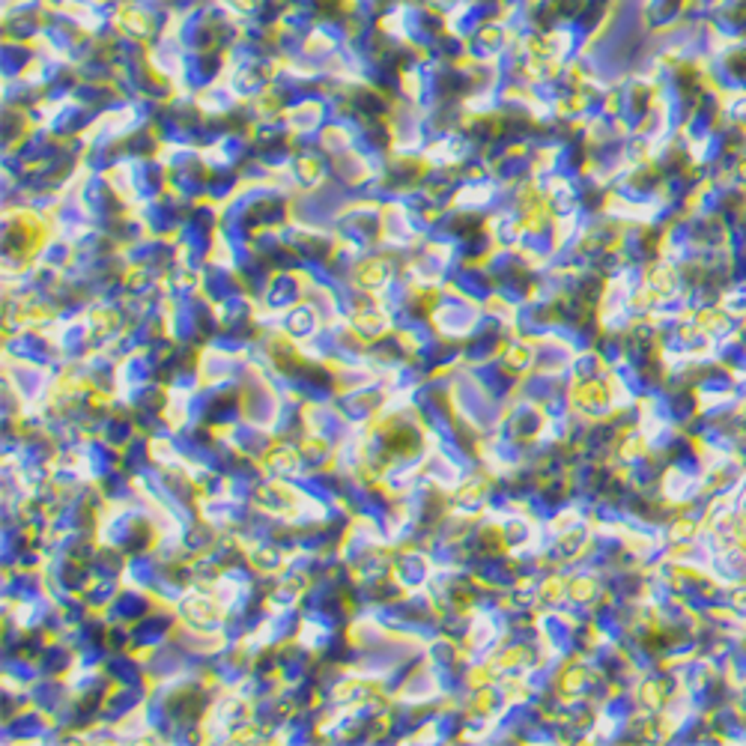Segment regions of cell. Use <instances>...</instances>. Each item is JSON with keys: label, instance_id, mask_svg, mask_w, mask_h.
Returning a JSON list of instances; mask_svg holds the SVG:
<instances>
[{"label": "cell", "instance_id": "cell-1", "mask_svg": "<svg viewBox=\"0 0 746 746\" xmlns=\"http://www.w3.org/2000/svg\"><path fill=\"white\" fill-rule=\"evenodd\" d=\"M147 606H150L147 597H141V594H122L117 603H114V612H110V615H114V618H138V615H143V612H147Z\"/></svg>", "mask_w": 746, "mask_h": 746}, {"label": "cell", "instance_id": "cell-2", "mask_svg": "<svg viewBox=\"0 0 746 746\" xmlns=\"http://www.w3.org/2000/svg\"><path fill=\"white\" fill-rule=\"evenodd\" d=\"M296 296H299V287H296V281H293V278H289V275H287V278L281 275V278H278V281H275V289L269 293V305H272V308L289 305V302H296Z\"/></svg>", "mask_w": 746, "mask_h": 746}, {"label": "cell", "instance_id": "cell-3", "mask_svg": "<svg viewBox=\"0 0 746 746\" xmlns=\"http://www.w3.org/2000/svg\"><path fill=\"white\" fill-rule=\"evenodd\" d=\"M168 621L164 618H150V621H143V624H138V633H135V642L138 645H152V642H159L168 630H162Z\"/></svg>", "mask_w": 746, "mask_h": 746}, {"label": "cell", "instance_id": "cell-4", "mask_svg": "<svg viewBox=\"0 0 746 746\" xmlns=\"http://www.w3.org/2000/svg\"><path fill=\"white\" fill-rule=\"evenodd\" d=\"M424 573H427V567L418 555H406V559L400 561V576H403L406 585H418L421 579H424Z\"/></svg>", "mask_w": 746, "mask_h": 746}, {"label": "cell", "instance_id": "cell-5", "mask_svg": "<svg viewBox=\"0 0 746 746\" xmlns=\"http://www.w3.org/2000/svg\"><path fill=\"white\" fill-rule=\"evenodd\" d=\"M457 284H460L463 289H469V293H478V299H487V293H489V287H487V281H484V275L478 272V269H463V272L457 275Z\"/></svg>", "mask_w": 746, "mask_h": 746}, {"label": "cell", "instance_id": "cell-6", "mask_svg": "<svg viewBox=\"0 0 746 746\" xmlns=\"http://www.w3.org/2000/svg\"><path fill=\"white\" fill-rule=\"evenodd\" d=\"M206 287H209V293H213V299H227L230 296V287H233V278L224 269H209Z\"/></svg>", "mask_w": 746, "mask_h": 746}, {"label": "cell", "instance_id": "cell-7", "mask_svg": "<svg viewBox=\"0 0 746 746\" xmlns=\"http://www.w3.org/2000/svg\"><path fill=\"white\" fill-rule=\"evenodd\" d=\"M209 418H213L215 424H230V421L239 418V406L233 403V400H224V403H218L213 412H209Z\"/></svg>", "mask_w": 746, "mask_h": 746}, {"label": "cell", "instance_id": "cell-8", "mask_svg": "<svg viewBox=\"0 0 746 746\" xmlns=\"http://www.w3.org/2000/svg\"><path fill=\"white\" fill-rule=\"evenodd\" d=\"M152 573H155V564H152L150 559H141V555H138V559L131 561V576H135V579H143V582H150Z\"/></svg>", "mask_w": 746, "mask_h": 746}, {"label": "cell", "instance_id": "cell-9", "mask_svg": "<svg viewBox=\"0 0 746 746\" xmlns=\"http://www.w3.org/2000/svg\"><path fill=\"white\" fill-rule=\"evenodd\" d=\"M66 666H69V654H66V651H60V648L48 651V666H45V672H48V675H54V672L66 669Z\"/></svg>", "mask_w": 746, "mask_h": 746}, {"label": "cell", "instance_id": "cell-10", "mask_svg": "<svg viewBox=\"0 0 746 746\" xmlns=\"http://www.w3.org/2000/svg\"><path fill=\"white\" fill-rule=\"evenodd\" d=\"M108 436H110V442H126V439L131 436V424H129V421H120V424H110Z\"/></svg>", "mask_w": 746, "mask_h": 746}, {"label": "cell", "instance_id": "cell-11", "mask_svg": "<svg viewBox=\"0 0 746 746\" xmlns=\"http://www.w3.org/2000/svg\"><path fill=\"white\" fill-rule=\"evenodd\" d=\"M108 496H117V498L129 496V489H126V478H110V481H108Z\"/></svg>", "mask_w": 746, "mask_h": 746}]
</instances>
